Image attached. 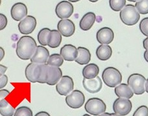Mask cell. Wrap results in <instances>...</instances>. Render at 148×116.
I'll return each mask as SVG.
<instances>
[{
  "label": "cell",
  "instance_id": "1",
  "mask_svg": "<svg viewBox=\"0 0 148 116\" xmlns=\"http://www.w3.org/2000/svg\"><path fill=\"white\" fill-rule=\"evenodd\" d=\"M36 48L37 45L35 39L29 36H23L18 42L16 52L20 59L27 60L32 58Z\"/></svg>",
  "mask_w": 148,
  "mask_h": 116
},
{
  "label": "cell",
  "instance_id": "2",
  "mask_svg": "<svg viewBox=\"0 0 148 116\" xmlns=\"http://www.w3.org/2000/svg\"><path fill=\"white\" fill-rule=\"evenodd\" d=\"M120 19L124 24L127 25H134L136 24L140 20V13L135 6L133 5H127L120 11Z\"/></svg>",
  "mask_w": 148,
  "mask_h": 116
},
{
  "label": "cell",
  "instance_id": "3",
  "mask_svg": "<svg viewBox=\"0 0 148 116\" xmlns=\"http://www.w3.org/2000/svg\"><path fill=\"white\" fill-rule=\"evenodd\" d=\"M102 78L104 83L107 86L114 88L120 84L122 80V75L116 68L109 67L105 68L103 72Z\"/></svg>",
  "mask_w": 148,
  "mask_h": 116
},
{
  "label": "cell",
  "instance_id": "4",
  "mask_svg": "<svg viewBox=\"0 0 148 116\" xmlns=\"http://www.w3.org/2000/svg\"><path fill=\"white\" fill-rule=\"evenodd\" d=\"M107 106L103 101L94 97L89 99L84 105V109L89 114L97 116L105 113Z\"/></svg>",
  "mask_w": 148,
  "mask_h": 116
},
{
  "label": "cell",
  "instance_id": "5",
  "mask_svg": "<svg viewBox=\"0 0 148 116\" xmlns=\"http://www.w3.org/2000/svg\"><path fill=\"white\" fill-rule=\"evenodd\" d=\"M146 82V79L143 75L138 73H134L129 77L127 84L134 94L140 96L146 91L145 90Z\"/></svg>",
  "mask_w": 148,
  "mask_h": 116
},
{
  "label": "cell",
  "instance_id": "6",
  "mask_svg": "<svg viewBox=\"0 0 148 116\" xmlns=\"http://www.w3.org/2000/svg\"><path fill=\"white\" fill-rule=\"evenodd\" d=\"M65 100L68 106L73 109H77L84 104L85 97L82 91L73 90L66 97Z\"/></svg>",
  "mask_w": 148,
  "mask_h": 116
},
{
  "label": "cell",
  "instance_id": "7",
  "mask_svg": "<svg viewBox=\"0 0 148 116\" xmlns=\"http://www.w3.org/2000/svg\"><path fill=\"white\" fill-rule=\"evenodd\" d=\"M132 110V102L128 99L118 98L115 100L113 104V110L116 114L121 116L129 114Z\"/></svg>",
  "mask_w": 148,
  "mask_h": 116
},
{
  "label": "cell",
  "instance_id": "8",
  "mask_svg": "<svg viewBox=\"0 0 148 116\" xmlns=\"http://www.w3.org/2000/svg\"><path fill=\"white\" fill-rule=\"evenodd\" d=\"M73 81L69 76H62L56 85V90L60 96H67L73 89Z\"/></svg>",
  "mask_w": 148,
  "mask_h": 116
},
{
  "label": "cell",
  "instance_id": "9",
  "mask_svg": "<svg viewBox=\"0 0 148 116\" xmlns=\"http://www.w3.org/2000/svg\"><path fill=\"white\" fill-rule=\"evenodd\" d=\"M55 13L60 19H68L73 13V6L70 1H62L57 5Z\"/></svg>",
  "mask_w": 148,
  "mask_h": 116
},
{
  "label": "cell",
  "instance_id": "10",
  "mask_svg": "<svg viewBox=\"0 0 148 116\" xmlns=\"http://www.w3.org/2000/svg\"><path fill=\"white\" fill-rule=\"evenodd\" d=\"M36 26V20L33 16H27L20 21L18 24V29L23 35H29L32 33Z\"/></svg>",
  "mask_w": 148,
  "mask_h": 116
},
{
  "label": "cell",
  "instance_id": "11",
  "mask_svg": "<svg viewBox=\"0 0 148 116\" xmlns=\"http://www.w3.org/2000/svg\"><path fill=\"white\" fill-rule=\"evenodd\" d=\"M57 29L64 37L72 36L75 31L74 23L69 19L60 20L57 24Z\"/></svg>",
  "mask_w": 148,
  "mask_h": 116
},
{
  "label": "cell",
  "instance_id": "12",
  "mask_svg": "<svg viewBox=\"0 0 148 116\" xmlns=\"http://www.w3.org/2000/svg\"><path fill=\"white\" fill-rule=\"evenodd\" d=\"M84 88L90 93H96L101 90L102 88V81L99 77L94 78L87 79L84 78L83 81Z\"/></svg>",
  "mask_w": 148,
  "mask_h": 116
},
{
  "label": "cell",
  "instance_id": "13",
  "mask_svg": "<svg viewBox=\"0 0 148 116\" xmlns=\"http://www.w3.org/2000/svg\"><path fill=\"white\" fill-rule=\"evenodd\" d=\"M114 34L110 28L105 27L97 31L96 34V39L97 42L101 45H108L113 41Z\"/></svg>",
  "mask_w": 148,
  "mask_h": 116
},
{
  "label": "cell",
  "instance_id": "14",
  "mask_svg": "<svg viewBox=\"0 0 148 116\" xmlns=\"http://www.w3.org/2000/svg\"><path fill=\"white\" fill-rule=\"evenodd\" d=\"M49 57V53L46 47L42 46H37L35 54L30 59L31 62L36 64H47Z\"/></svg>",
  "mask_w": 148,
  "mask_h": 116
},
{
  "label": "cell",
  "instance_id": "15",
  "mask_svg": "<svg viewBox=\"0 0 148 116\" xmlns=\"http://www.w3.org/2000/svg\"><path fill=\"white\" fill-rule=\"evenodd\" d=\"M11 17L14 20L19 22L25 18L27 15V6L23 3H16L11 8Z\"/></svg>",
  "mask_w": 148,
  "mask_h": 116
},
{
  "label": "cell",
  "instance_id": "16",
  "mask_svg": "<svg viewBox=\"0 0 148 116\" xmlns=\"http://www.w3.org/2000/svg\"><path fill=\"white\" fill-rule=\"evenodd\" d=\"M40 64L31 62L25 70V75L27 80L31 83H38Z\"/></svg>",
  "mask_w": 148,
  "mask_h": 116
},
{
  "label": "cell",
  "instance_id": "17",
  "mask_svg": "<svg viewBox=\"0 0 148 116\" xmlns=\"http://www.w3.org/2000/svg\"><path fill=\"white\" fill-rule=\"evenodd\" d=\"M60 54L66 61H74L78 57V49L72 44H66L60 49Z\"/></svg>",
  "mask_w": 148,
  "mask_h": 116
},
{
  "label": "cell",
  "instance_id": "18",
  "mask_svg": "<svg viewBox=\"0 0 148 116\" xmlns=\"http://www.w3.org/2000/svg\"><path fill=\"white\" fill-rule=\"evenodd\" d=\"M62 77V72L59 67L50 66L48 68V78L46 84L53 86L59 83Z\"/></svg>",
  "mask_w": 148,
  "mask_h": 116
},
{
  "label": "cell",
  "instance_id": "19",
  "mask_svg": "<svg viewBox=\"0 0 148 116\" xmlns=\"http://www.w3.org/2000/svg\"><path fill=\"white\" fill-rule=\"evenodd\" d=\"M96 20V14L92 12H88L84 14L79 22V27L83 31H88L94 24Z\"/></svg>",
  "mask_w": 148,
  "mask_h": 116
},
{
  "label": "cell",
  "instance_id": "20",
  "mask_svg": "<svg viewBox=\"0 0 148 116\" xmlns=\"http://www.w3.org/2000/svg\"><path fill=\"white\" fill-rule=\"evenodd\" d=\"M114 92L119 98L131 99L133 97L134 92L128 84H120L115 88Z\"/></svg>",
  "mask_w": 148,
  "mask_h": 116
},
{
  "label": "cell",
  "instance_id": "21",
  "mask_svg": "<svg viewBox=\"0 0 148 116\" xmlns=\"http://www.w3.org/2000/svg\"><path fill=\"white\" fill-rule=\"evenodd\" d=\"M62 42V35L58 30H51L47 38V46L51 48H57Z\"/></svg>",
  "mask_w": 148,
  "mask_h": 116
},
{
  "label": "cell",
  "instance_id": "22",
  "mask_svg": "<svg viewBox=\"0 0 148 116\" xmlns=\"http://www.w3.org/2000/svg\"><path fill=\"white\" fill-rule=\"evenodd\" d=\"M99 68L98 66L96 64L92 63V64H87L85 67H84L83 71H82V73H83V76L84 78L87 79H92L94 78L99 74Z\"/></svg>",
  "mask_w": 148,
  "mask_h": 116
},
{
  "label": "cell",
  "instance_id": "23",
  "mask_svg": "<svg viewBox=\"0 0 148 116\" xmlns=\"http://www.w3.org/2000/svg\"><path fill=\"white\" fill-rule=\"evenodd\" d=\"M77 49L78 57L75 61L80 65L88 64L91 59V54L89 50L84 47H79Z\"/></svg>",
  "mask_w": 148,
  "mask_h": 116
},
{
  "label": "cell",
  "instance_id": "24",
  "mask_svg": "<svg viewBox=\"0 0 148 116\" xmlns=\"http://www.w3.org/2000/svg\"><path fill=\"white\" fill-rule=\"evenodd\" d=\"M96 56L100 60H107L112 56V50L108 45H101L96 49Z\"/></svg>",
  "mask_w": 148,
  "mask_h": 116
},
{
  "label": "cell",
  "instance_id": "25",
  "mask_svg": "<svg viewBox=\"0 0 148 116\" xmlns=\"http://www.w3.org/2000/svg\"><path fill=\"white\" fill-rule=\"evenodd\" d=\"M15 110L6 100L0 101V113L2 116H12L14 115Z\"/></svg>",
  "mask_w": 148,
  "mask_h": 116
},
{
  "label": "cell",
  "instance_id": "26",
  "mask_svg": "<svg viewBox=\"0 0 148 116\" xmlns=\"http://www.w3.org/2000/svg\"><path fill=\"white\" fill-rule=\"evenodd\" d=\"M63 62H64V59L61 56V55L54 53L50 55L47 64L50 66L59 68L63 64Z\"/></svg>",
  "mask_w": 148,
  "mask_h": 116
},
{
  "label": "cell",
  "instance_id": "27",
  "mask_svg": "<svg viewBox=\"0 0 148 116\" xmlns=\"http://www.w3.org/2000/svg\"><path fill=\"white\" fill-rule=\"evenodd\" d=\"M48 68L49 65L47 64H40L39 72V77L38 79V83L41 84H45L47 83V78H48Z\"/></svg>",
  "mask_w": 148,
  "mask_h": 116
},
{
  "label": "cell",
  "instance_id": "28",
  "mask_svg": "<svg viewBox=\"0 0 148 116\" xmlns=\"http://www.w3.org/2000/svg\"><path fill=\"white\" fill-rule=\"evenodd\" d=\"M51 30L49 28H43L38 34V41L42 46H47V38Z\"/></svg>",
  "mask_w": 148,
  "mask_h": 116
},
{
  "label": "cell",
  "instance_id": "29",
  "mask_svg": "<svg viewBox=\"0 0 148 116\" xmlns=\"http://www.w3.org/2000/svg\"><path fill=\"white\" fill-rule=\"evenodd\" d=\"M126 0H109V5L111 9L115 12H119L125 6Z\"/></svg>",
  "mask_w": 148,
  "mask_h": 116
},
{
  "label": "cell",
  "instance_id": "30",
  "mask_svg": "<svg viewBox=\"0 0 148 116\" xmlns=\"http://www.w3.org/2000/svg\"><path fill=\"white\" fill-rule=\"evenodd\" d=\"M135 7L140 14H148V0H139L136 2Z\"/></svg>",
  "mask_w": 148,
  "mask_h": 116
},
{
  "label": "cell",
  "instance_id": "31",
  "mask_svg": "<svg viewBox=\"0 0 148 116\" xmlns=\"http://www.w3.org/2000/svg\"><path fill=\"white\" fill-rule=\"evenodd\" d=\"M14 116H33V112L27 106H20L16 110Z\"/></svg>",
  "mask_w": 148,
  "mask_h": 116
},
{
  "label": "cell",
  "instance_id": "32",
  "mask_svg": "<svg viewBox=\"0 0 148 116\" xmlns=\"http://www.w3.org/2000/svg\"><path fill=\"white\" fill-rule=\"evenodd\" d=\"M140 30L144 35L148 37V17L145 18L140 23Z\"/></svg>",
  "mask_w": 148,
  "mask_h": 116
},
{
  "label": "cell",
  "instance_id": "33",
  "mask_svg": "<svg viewBox=\"0 0 148 116\" xmlns=\"http://www.w3.org/2000/svg\"><path fill=\"white\" fill-rule=\"evenodd\" d=\"M133 116H148V108L144 105L138 107Z\"/></svg>",
  "mask_w": 148,
  "mask_h": 116
},
{
  "label": "cell",
  "instance_id": "34",
  "mask_svg": "<svg viewBox=\"0 0 148 116\" xmlns=\"http://www.w3.org/2000/svg\"><path fill=\"white\" fill-rule=\"evenodd\" d=\"M0 22H1L0 23V29L2 31L6 27L7 25V18L6 16L2 14V13L0 14Z\"/></svg>",
  "mask_w": 148,
  "mask_h": 116
},
{
  "label": "cell",
  "instance_id": "35",
  "mask_svg": "<svg viewBox=\"0 0 148 116\" xmlns=\"http://www.w3.org/2000/svg\"><path fill=\"white\" fill-rule=\"evenodd\" d=\"M8 83V77L7 75H3L0 76V88L2 89L3 87L7 85Z\"/></svg>",
  "mask_w": 148,
  "mask_h": 116
},
{
  "label": "cell",
  "instance_id": "36",
  "mask_svg": "<svg viewBox=\"0 0 148 116\" xmlns=\"http://www.w3.org/2000/svg\"><path fill=\"white\" fill-rule=\"evenodd\" d=\"M9 93L10 92L7 89H1V90H0V99H1V100L4 99L5 97L8 96V95H9Z\"/></svg>",
  "mask_w": 148,
  "mask_h": 116
},
{
  "label": "cell",
  "instance_id": "37",
  "mask_svg": "<svg viewBox=\"0 0 148 116\" xmlns=\"http://www.w3.org/2000/svg\"><path fill=\"white\" fill-rule=\"evenodd\" d=\"M7 70V68L5 66L1 64L0 65V76H2L5 75V73L6 72V71Z\"/></svg>",
  "mask_w": 148,
  "mask_h": 116
},
{
  "label": "cell",
  "instance_id": "38",
  "mask_svg": "<svg viewBox=\"0 0 148 116\" xmlns=\"http://www.w3.org/2000/svg\"><path fill=\"white\" fill-rule=\"evenodd\" d=\"M35 116H50V115L46 112L42 111V112L37 113V114Z\"/></svg>",
  "mask_w": 148,
  "mask_h": 116
},
{
  "label": "cell",
  "instance_id": "39",
  "mask_svg": "<svg viewBox=\"0 0 148 116\" xmlns=\"http://www.w3.org/2000/svg\"><path fill=\"white\" fill-rule=\"evenodd\" d=\"M143 46H144V48L145 49L147 50V51H148V37L144 40Z\"/></svg>",
  "mask_w": 148,
  "mask_h": 116
},
{
  "label": "cell",
  "instance_id": "40",
  "mask_svg": "<svg viewBox=\"0 0 148 116\" xmlns=\"http://www.w3.org/2000/svg\"><path fill=\"white\" fill-rule=\"evenodd\" d=\"M0 53H1L0 54V60H2L5 55V51L3 50V47H1V48H0Z\"/></svg>",
  "mask_w": 148,
  "mask_h": 116
},
{
  "label": "cell",
  "instance_id": "41",
  "mask_svg": "<svg viewBox=\"0 0 148 116\" xmlns=\"http://www.w3.org/2000/svg\"><path fill=\"white\" fill-rule=\"evenodd\" d=\"M144 59L145 60H146V62H148V51H146L144 52Z\"/></svg>",
  "mask_w": 148,
  "mask_h": 116
},
{
  "label": "cell",
  "instance_id": "42",
  "mask_svg": "<svg viewBox=\"0 0 148 116\" xmlns=\"http://www.w3.org/2000/svg\"><path fill=\"white\" fill-rule=\"evenodd\" d=\"M145 90L148 93V78L146 80V84H145Z\"/></svg>",
  "mask_w": 148,
  "mask_h": 116
},
{
  "label": "cell",
  "instance_id": "43",
  "mask_svg": "<svg viewBox=\"0 0 148 116\" xmlns=\"http://www.w3.org/2000/svg\"><path fill=\"white\" fill-rule=\"evenodd\" d=\"M98 116H112V115H111V114H110V113L105 112V113H103V114H102Z\"/></svg>",
  "mask_w": 148,
  "mask_h": 116
},
{
  "label": "cell",
  "instance_id": "44",
  "mask_svg": "<svg viewBox=\"0 0 148 116\" xmlns=\"http://www.w3.org/2000/svg\"><path fill=\"white\" fill-rule=\"evenodd\" d=\"M79 1H80V0H68V1L72 2V3H75V2H77Z\"/></svg>",
  "mask_w": 148,
  "mask_h": 116
},
{
  "label": "cell",
  "instance_id": "45",
  "mask_svg": "<svg viewBox=\"0 0 148 116\" xmlns=\"http://www.w3.org/2000/svg\"><path fill=\"white\" fill-rule=\"evenodd\" d=\"M111 115H112V116H121V115H119L118 114H116V113H112V114H111Z\"/></svg>",
  "mask_w": 148,
  "mask_h": 116
},
{
  "label": "cell",
  "instance_id": "46",
  "mask_svg": "<svg viewBox=\"0 0 148 116\" xmlns=\"http://www.w3.org/2000/svg\"><path fill=\"white\" fill-rule=\"evenodd\" d=\"M127 1H131V2H137V1H138L139 0H127Z\"/></svg>",
  "mask_w": 148,
  "mask_h": 116
},
{
  "label": "cell",
  "instance_id": "47",
  "mask_svg": "<svg viewBox=\"0 0 148 116\" xmlns=\"http://www.w3.org/2000/svg\"><path fill=\"white\" fill-rule=\"evenodd\" d=\"M88 1H90V2H92V3H95V2L98 1V0H88Z\"/></svg>",
  "mask_w": 148,
  "mask_h": 116
},
{
  "label": "cell",
  "instance_id": "48",
  "mask_svg": "<svg viewBox=\"0 0 148 116\" xmlns=\"http://www.w3.org/2000/svg\"><path fill=\"white\" fill-rule=\"evenodd\" d=\"M83 116H91V115H90L88 114H84Z\"/></svg>",
  "mask_w": 148,
  "mask_h": 116
}]
</instances>
